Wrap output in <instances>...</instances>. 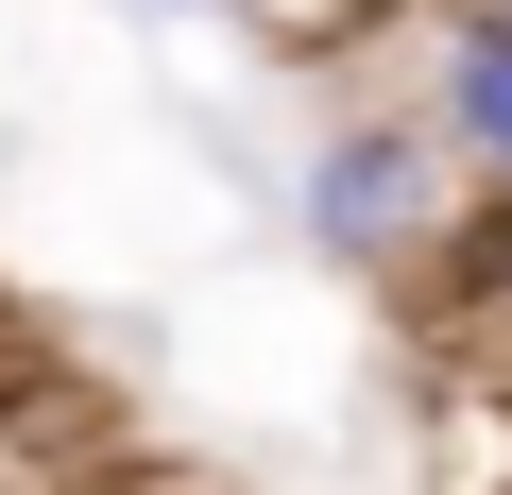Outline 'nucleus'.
<instances>
[{"instance_id": "obj_1", "label": "nucleus", "mask_w": 512, "mask_h": 495, "mask_svg": "<svg viewBox=\"0 0 512 495\" xmlns=\"http://www.w3.org/2000/svg\"><path fill=\"white\" fill-rule=\"evenodd\" d=\"M461 154L427 137V120H393V103H359V120H325L308 137V171H291V222H308V257L325 274H410L427 239H444V188Z\"/></svg>"}, {"instance_id": "obj_2", "label": "nucleus", "mask_w": 512, "mask_h": 495, "mask_svg": "<svg viewBox=\"0 0 512 495\" xmlns=\"http://www.w3.org/2000/svg\"><path fill=\"white\" fill-rule=\"evenodd\" d=\"M393 308H410V342H427L444 376H461L478 325H512V188H461V205H444V239L393 274Z\"/></svg>"}, {"instance_id": "obj_3", "label": "nucleus", "mask_w": 512, "mask_h": 495, "mask_svg": "<svg viewBox=\"0 0 512 495\" xmlns=\"http://www.w3.org/2000/svg\"><path fill=\"white\" fill-rule=\"evenodd\" d=\"M410 495H512V376H427V478Z\"/></svg>"}, {"instance_id": "obj_4", "label": "nucleus", "mask_w": 512, "mask_h": 495, "mask_svg": "<svg viewBox=\"0 0 512 495\" xmlns=\"http://www.w3.org/2000/svg\"><path fill=\"white\" fill-rule=\"evenodd\" d=\"M444 154H478V188H512V18H461L444 35V103H427Z\"/></svg>"}, {"instance_id": "obj_5", "label": "nucleus", "mask_w": 512, "mask_h": 495, "mask_svg": "<svg viewBox=\"0 0 512 495\" xmlns=\"http://www.w3.org/2000/svg\"><path fill=\"white\" fill-rule=\"evenodd\" d=\"M222 18H239L256 69H342V52H376V35L410 18V0H222Z\"/></svg>"}, {"instance_id": "obj_6", "label": "nucleus", "mask_w": 512, "mask_h": 495, "mask_svg": "<svg viewBox=\"0 0 512 495\" xmlns=\"http://www.w3.org/2000/svg\"><path fill=\"white\" fill-rule=\"evenodd\" d=\"M137 495H239V478H222V461H171V478H137Z\"/></svg>"}]
</instances>
